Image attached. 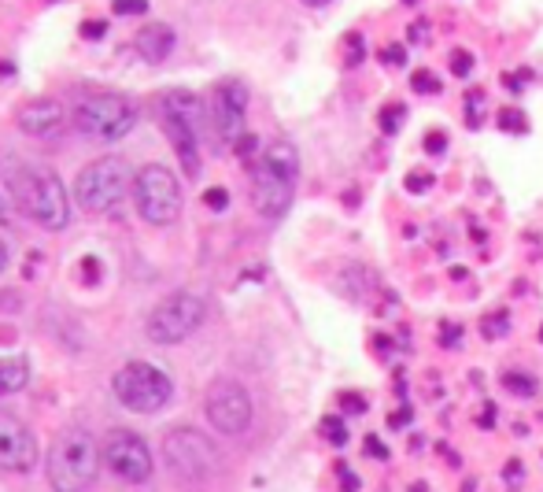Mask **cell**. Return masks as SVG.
Returning <instances> with one entry per match:
<instances>
[{
    "label": "cell",
    "mask_w": 543,
    "mask_h": 492,
    "mask_svg": "<svg viewBox=\"0 0 543 492\" xmlns=\"http://www.w3.org/2000/svg\"><path fill=\"white\" fill-rule=\"evenodd\" d=\"M8 185H12L15 208L23 211L30 222H37L41 230H63L71 222V197H67L60 178H56V171L15 167Z\"/></svg>",
    "instance_id": "cell-1"
},
{
    "label": "cell",
    "mask_w": 543,
    "mask_h": 492,
    "mask_svg": "<svg viewBox=\"0 0 543 492\" xmlns=\"http://www.w3.org/2000/svg\"><path fill=\"white\" fill-rule=\"evenodd\" d=\"M100 444L89 430H67L52 441V452L45 459V478L56 492H85L100 474Z\"/></svg>",
    "instance_id": "cell-2"
},
{
    "label": "cell",
    "mask_w": 543,
    "mask_h": 492,
    "mask_svg": "<svg viewBox=\"0 0 543 492\" xmlns=\"http://www.w3.org/2000/svg\"><path fill=\"white\" fill-rule=\"evenodd\" d=\"M296 178H300V156L292 141H274L266 145L263 160L255 167V189L252 200L263 219H281L292 204L296 193Z\"/></svg>",
    "instance_id": "cell-3"
},
{
    "label": "cell",
    "mask_w": 543,
    "mask_h": 492,
    "mask_svg": "<svg viewBox=\"0 0 543 492\" xmlns=\"http://www.w3.org/2000/svg\"><path fill=\"white\" fill-rule=\"evenodd\" d=\"M133 185L130 163L122 156H104V160H93L89 167L78 171L74 178V200L82 204L85 211H115L126 200Z\"/></svg>",
    "instance_id": "cell-4"
},
{
    "label": "cell",
    "mask_w": 543,
    "mask_h": 492,
    "mask_svg": "<svg viewBox=\"0 0 543 492\" xmlns=\"http://www.w3.org/2000/svg\"><path fill=\"white\" fill-rule=\"evenodd\" d=\"M71 123L89 141H119L137 123V108L119 93H89L74 104Z\"/></svg>",
    "instance_id": "cell-5"
},
{
    "label": "cell",
    "mask_w": 543,
    "mask_h": 492,
    "mask_svg": "<svg viewBox=\"0 0 543 492\" xmlns=\"http://www.w3.org/2000/svg\"><path fill=\"white\" fill-rule=\"evenodd\" d=\"M111 389H115V400L126 411H133V415H156L174 396V382L152 363H126V367H119V374L111 378Z\"/></svg>",
    "instance_id": "cell-6"
},
{
    "label": "cell",
    "mask_w": 543,
    "mask_h": 492,
    "mask_svg": "<svg viewBox=\"0 0 543 492\" xmlns=\"http://www.w3.org/2000/svg\"><path fill=\"white\" fill-rule=\"evenodd\" d=\"M133 204H137V215L148 222V226H167L181 215V185L178 178L159 167V163H148L141 167V174L133 178Z\"/></svg>",
    "instance_id": "cell-7"
},
{
    "label": "cell",
    "mask_w": 543,
    "mask_h": 492,
    "mask_svg": "<svg viewBox=\"0 0 543 492\" xmlns=\"http://www.w3.org/2000/svg\"><path fill=\"white\" fill-rule=\"evenodd\" d=\"M207 319V308L204 300L196 293H174L167 296L163 304L152 308L145 322V333L152 345H178L185 337H193Z\"/></svg>",
    "instance_id": "cell-8"
},
{
    "label": "cell",
    "mask_w": 543,
    "mask_h": 492,
    "mask_svg": "<svg viewBox=\"0 0 543 492\" xmlns=\"http://www.w3.org/2000/svg\"><path fill=\"white\" fill-rule=\"evenodd\" d=\"M163 456H167V467L174 470L181 481H207L218 470L215 444L207 441L200 430H189V426L167 433Z\"/></svg>",
    "instance_id": "cell-9"
},
{
    "label": "cell",
    "mask_w": 543,
    "mask_h": 492,
    "mask_svg": "<svg viewBox=\"0 0 543 492\" xmlns=\"http://www.w3.org/2000/svg\"><path fill=\"white\" fill-rule=\"evenodd\" d=\"M207 422L226 437H241L252 426V396L241 382H215L207 389Z\"/></svg>",
    "instance_id": "cell-10"
},
{
    "label": "cell",
    "mask_w": 543,
    "mask_h": 492,
    "mask_svg": "<svg viewBox=\"0 0 543 492\" xmlns=\"http://www.w3.org/2000/svg\"><path fill=\"white\" fill-rule=\"evenodd\" d=\"M104 463L119 481L126 485H141L152 478V452L148 444L130 430H115L104 444Z\"/></svg>",
    "instance_id": "cell-11"
},
{
    "label": "cell",
    "mask_w": 543,
    "mask_h": 492,
    "mask_svg": "<svg viewBox=\"0 0 543 492\" xmlns=\"http://www.w3.org/2000/svg\"><path fill=\"white\" fill-rule=\"evenodd\" d=\"M37 463V437L19 415L0 407V470L26 474Z\"/></svg>",
    "instance_id": "cell-12"
},
{
    "label": "cell",
    "mask_w": 543,
    "mask_h": 492,
    "mask_svg": "<svg viewBox=\"0 0 543 492\" xmlns=\"http://www.w3.org/2000/svg\"><path fill=\"white\" fill-rule=\"evenodd\" d=\"M244 111H248V89L237 78H226L218 82L215 93H211V119L218 126V137L237 145L244 137Z\"/></svg>",
    "instance_id": "cell-13"
},
{
    "label": "cell",
    "mask_w": 543,
    "mask_h": 492,
    "mask_svg": "<svg viewBox=\"0 0 543 492\" xmlns=\"http://www.w3.org/2000/svg\"><path fill=\"white\" fill-rule=\"evenodd\" d=\"M63 123V108L60 100H49V97H37L30 104L19 108V130L30 137H49L56 134Z\"/></svg>",
    "instance_id": "cell-14"
},
{
    "label": "cell",
    "mask_w": 543,
    "mask_h": 492,
    "mask_svg": "<svg viewBox=\"0 0 543 492\" xmlns=\"http://www.w3.org/2000/svg\"><path fill=\"white\" fill-rule=\"evenodd\" d=\"M137 52L145 56L148 63H163L174 52V30L170 26H163V23H148L141 34H137Z\"/></svg>",
    "instance_id": "cell-15"
},
{
    "label": "cell",
    "mask_w": 543,
    "mask_h": 492,
    "mask_svg": "<svg viewBox=\"0 0 543 492\" xmlns=\"http://www.w3.org/2000/svg\"><path fill=\"white\" fill-rule=\"evenodd\" d=\"M30 382V363L19 356H0V396L23 393Z\"/></svg>",
    "instance_id": "cell-16"
},
{
    "label": "cell",
    "mask_w": 543,
    "mask_h": 492,
    "mask_svg": "<svg viewBox=\"0 0 543 492\" xmlns=\"http://www.w3.org/2000/svg\"><path fill=\"white\" fill-rule=\"evenodd\" d=\"M403 119H407V104H388V108H381V130L385 134H399V126H403Z\"/></svg>",
    "instance_id": "cell-17"
},
{
    "label": "cell",
    "mask_w": 543,
    "mask_h": 492,
    "mask_svg": "<svg viewBox=\"0 0 543 492\" xmlns=\"http://www.w3.org/2000/svg\"><path fill=\"white\" fill-rule=\"evenodd\" d=\"M466 123H470L473 130L484 123V93L481 89H470V93H466Z\"/></svg>",
    "instance_id": "cell-18"
},
{
    "label": "cell",
    "mask_w": 543,
    "mask_h": 492,
    "mask_svg": "<svg viewBox=\"0 0 543 492\" xmlns=\"http://www.w3.org/2000/svg\"><path fill=\"white\" fill-rule=\"evenodd\" d=\"M499 126H503L507 134H525V130H529V119H525L518 108H503L499 111Z\"/></svg>",
    "instance_id": "cell-19"
},
{
    "label": "cell",
    "mask_w": 543,
    "mask_h": 492,
    "mask_svg": "<svg viewBox=\"0 0 543 492\" xmlns=\"http://www.w3.org/2000/svg\"><path fill=\"white\" fill-rule=\"evenodd\" d=\"M503 385H507L510 393H518V396L536 393V382H532V378H525V374H503Z\"/></svg>",
    "instance_id": "cell-20"
},
{
    "label": "cell",
    "mask_w": 543,
    "mask_h": 492,
    "mask_svg": "<svg viewBox=\"0 0 543 492\" xmlns=\"http://www.w3.org/2000/svg\"><path fill=\"white\" fill-rule=\"evenodd\" d=\"M322 433H326V441H333L337 448H344V444H348V426H344L340 419H326V422H322Z\"/></svg>",
    "instance_id": "cell-21"
},
{
    "label": "cell",
    "mask_w": 543,
    "mask_h": 492,
    "mask_svg": "<svg viewBox=\"0 0 543 492\" xmlns=\"http://www.w3.org/2000/svg\"><path fill=\"white\" fill-rule=\"evenodd\" d=\"M411 86L418 89V93H440V78H436L433 71H414Z\"/></svg>",
    "instance_id": "cell-22"
},
{
    "label": "cell",
    "mask_w": 543,
    "mask_h": 492,
    "mask_svg": "<svg viewBox=\"0 0 543 492\" xmlns=\"http://www.w3.org/2000/svg\"><path fill=\"white\" fill-rule=\"evenodd\" d=\"M447 63H451V71L459 74V78H466V74L473 71V56H470V52H466V49H455V52H451V60H447Z\"/></svg>",
    "instance_id": "cell-23"
},
{
    "label": "cell",
    "mask_w": 543,
    "mask_h": 492,
    "mask_svg": "<svg viewBox=\"0 0 543 492\" xmlns=\"http://www.w3.org/2000/svg\"><path fill=\"white\" fill-rule=\"evenodd\" d=\"M433 185V174L429 171H411L407 174V193H425Z\"/></svg>",
    "instance_id": "cell-24"
},
{
    "label": "cell",
    "mask_w": 543,
    "mask_h": 492,
    "mask_svg": "<svg viewBox=\"0 0 543 492\" xmlns=\"http://www.w3.org/2000/svg\"><path fill=\"white\" fill-rule=\"evenodd\" d=\"M362 56H366V45H362L359 34H348V67H359Z\"/></svg>",
    "instance_id": "cell-25"
},
{
    "label": "cell",
    "mask_w": 543,
    "mask_h": 492,
    "mask_svg": "<svg viewBox=\"0 0 543 492\" xmlns=\"http://www.w3.org/2000/svg\"><path fill=\"white\" fill-rule=\"evenodd\" d=\"M340 407H344L348 415H362V411H366V396H359V393H344V396H340Z\"/></svg>",
    "instance_id": "cell-26"
},
{
    "label": "cell",
    "mask_w": 543,
    "mask_h": 492,
    "mask_svg": "<svg viewBox=\"0 0 543 492\" xmlns=\"http://www.w3.org/2000/svg\"><path fill=\"white\" fill-rule=\"evenodd\" d=\"M204 204H207V208L222 211L226 204H230V193H226V189H207V193H204Z\"/></svg>",
    "instance_id": "cell-27"
},
{
    "label": "cell",
    "mask_w": 543,
    "mask_h": 492,
    "mask_svg": "<svg viewBox=\"0 0 543 492\" xmlns=\"http://www.w3.org/2000/svg\"><path fill=\"white\" fill-rule=\"evenodd\" d=\"M381 63H388V67H392V63L403 67V63H407V49H403V45H388V49L381 52Z\"/></svg>",
    "instance_id": "cell-28"
},
{
    "label": "cell",
    "mask_w": 543,
    "mask_h": 492,
    "mask_svg": "<svg viewBox=\"0 0 543 492\" xmlns=\"http://www.w3.org/2000/svg\"><path fill=\"white\" fill-rule=\"evenodd\" d=\"M444 148H447V137L440 134V130H433V134H425V152H429V156H440Z\"/></svg>",
    "instance_id": "cell-29"
},
{
    "label": "cell",
    "mask_w": 543,
    "mask_h": 492,
    "mask_svg": "<svg viewBox=\"0 0 543 492\" xmlns=\"http://www.w3.org/2000/svg\"><path fill=\"white\" fill-rule=\"evenodd\" d=\"M503 478H507V489H521V463L518 459H510L507 467H503Z\"/></svg>",
    "instance_id": "cell-30"
},
{
    "label": "cell",
    "mask_w": 543,
    "mask_h": 492,
    "mask_svg": "<svg viewBox=\"0 0 543 492\" xmlns=\"http://www.w3.org/2000/svg\"><path fill=\"white\" fill-rule=\"evenodd\" d=\"M507 326H510L507 315H492V319L484 322V330H488V337H503V333H507Z\"/></svg>",
    "instance_id": "cell-31"
},
{
    "label": "cell",
    "mask_w": 543,
    "mask_h": 492,
    "mask_svg": "<svg viewBox=\"0 0 543 492\" xmlns=\"http://www.w3.org/2000/svg\"><path fill=\"white\" fill-rule=\"evenodd\" d=\"M148 4L145 0H115V12L119 15H137V12H145Z\"/></svg>",
    "instance_id": "cell-32"
},
{
    "label": "cell",
    "mask_w": 543,
    "mask_h": 492,
    "mask_svg": "<svg viewBox=\"0 0 543 492\" xmlns=\"http://www.w3.org/2000/svg\"><path fill=\"white\" fill-rule=\"evenodd\" d=\"M337 470H340V492H359V478H355L348 467H337Z\"/></svg>",
    "instance_id": "cell-33"
},
{
    "label": "cell",
    "mask_w": 543,
    "mask_h": 492,
    "mask_svg": "<svg viewBox=\"0 0 543 492\" xmlns=\"http://www.w3.org/2000/svg\"><path fill=\"white\" fill-rule=\"evenodd\" d=\"M407 422H411V407L403 404L396 411V415H388V426H396V430H403V426H407Z\"/></svg>",
    "instance_id": "cell-34"
},
{
    "label": "cell",
    "mask_w": 543,
    "mask_h": 492,
    "mask_svg": "<svg viewBox=\"0 0 543 492\" xmlns=\"http://www.w3.org/2000/svg\"><path fill=\"white\" fill-rule=\"evenodd\" d=\"M366 452H370L374 459H388V448L377 441V437H366Z\"/></svg>",
    "instance_id": "cell-35"
},
{
    "label": "cell",
    "mask_w": 543,
    "mask_h": 492,
    "mask_svg": "<svg viewBox=\"0 0 543 492\" xmlns=\"http://www.w3.org/2000/svg\"><path fill=\"white\" fill-rule=\"evenodd\" d=\"M82 34L85 37H100V34H104V23H82Z\"/></svg>",
    "instance_id": "cell-36"
},
{
    "label": "cell",
    "mask_w": 543,
    "mask_h": 492,
    "mask_svg": "<svg viewBox=\"0 0 543 492\" xmlns=\"http://www.w3.org/2000/svg\"><path fill=\"white\" fill-rule=\"evenodd\" d=\"M425 34H429V26H425V23H414L411 26V41H425Z\"/></svg>",
    "instance_id": "cell-37"
},
{
    "label": "cell",
    "mask_w": 543,
    "mask_h": 492,
    "mask_svg": "<svg viewBox=\"0 0 543 492\" xmlns=\"http://www.w3.org/2000/svg\"><path fill=\"white\" fill-rule=\"evenodd\" d=\"M495 407L492 404H488V407H484V419H481V426H484V430H492V426H495Z\"/></svg>",
    "instance_id": "cell-38"
},
{
    "label": "cell",
    "mask_w": 543,
    "mask_h": 492,
    "mask_svg": "<svg viewBox=\"0 0 543 492\" xmlns=\"http://www.w3.org/2000/svg\"><path fill=\"white\" fill-rule=\"evenodd\" d=\"M4 267H8V245L0 241V274H4Z\"/></svg>",
    "instance_id": "cell-39"
},
{
    "label": "cell",
    "mask_w": 543,
    "mask_h": 492,
    "mask_svg": "<svg viewBox=\"0 0 543 492\" xmlns=\"http://www.w3.org/2000/svg\"><path fill=\"white\" fill-rule=\"evenodd\" d=\"M303 4H311V8H326L329 0H303Z\"/></svg>",
    "instance_id": "cell-40"
},
{
    "label": "cell",
    "mask_w": 543,
    "mask_h": 492,
    "mask_svg": "<svg viewBox=\"0 0 543 492\" xmlns=\"http://www.w3.org/2000/svg\"><path fill=\"white\" fill-rule=\"evenodd\" d=\"M411 492H425V489H422V485H414V489H411Z\"/></svg>",
    "instance_id": "cell-41"
},
{
    "label": "cell",
    "mask_w": 543,
    "mask_h": 492,
    "mask_svg": "<svg viewBox=\"0 0 543 492\" xmlns=\"http://www.w3.org/2000/svg\"><path fill=\"white\" fill-rule=\"evenodd\" d=\"M407 4H414V0H407Z\"/></svg>",
    "instance_id": "cell-42"
},
{
    "label": "cell",
    "mask_w": 543,
    "mask_h": 492,
    "mask_svg": "<svg viewBox=\"0 0 543 492\" xmlns=\"http://www.w3.org/2000/svg\"><path fill=\"white\" fill-rule=\"evenodd\" d=\"M540 337H543V330H540Z\"/></svg>",
    "instance_id": "cell-43"
}]
</instances>
